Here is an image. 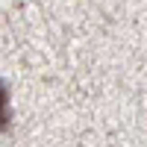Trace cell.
<instances>
[{
    "label": "cell",
    "instance_id": "6da1fadb",
    "mask_svg": "<svg viewBox=\"0 0 147 147\" xmlns=\"http://www.w3.org/2000/svg\"><path fill=\"white\" fill-rule=\"evenodd\" d=\"M12 124V109H9V88H6V82L0 80V132L9 129Z\"/></svg>",
    "mask_w": 147,
    "mask_h": 147
}]
</instances>
